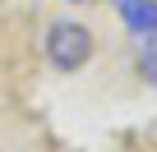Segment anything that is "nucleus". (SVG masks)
<instances>
[{
	"mask_svg": "<svg viewBox=\"0 0 157 152\" xmlns=\"http://www.w3.org/2000/svg\"><path fill=\"white\" fill-rule=\"evenodd\" d=\"M46 55H51L56 69H83L88 55H93L88 28H78V23H56L51 37H46Z\"/></svg>",
	"mask_w": 157,
	"mask_h": 152,
	"instance_id": "f257e3e1",
	"label": "nucleus"
},
{
	"mask_svg": "<svg viewBox=\"0 0 157 152\" xmlns=\"http://www.w3.org/2000/svg\"><path fill=\"white\" fill-rule=\"evenodd\" d=\"M116 9L134 37H157V0H116Z\"/></svg>",
	"mask_w": 157,
	"mask_h": 152,
	"instance_id": "f03ea898",
	"label": "nucleus"
},
{
	"mask_svg": "<svg viewBox=\"0 0 157 152\" xmlns=\"http://www.w3.org/2000/svg\"><path fill=\"white\" fill-rule=\"evenodd\" d=\"M139 42H143V46H139V60L148 65V79L157 83V42H152V37H139Z\"/></svg>",
	"mask_w": 157,
	"mask_h": 152,
	"instance_id": "7ed1b4c3",
	"label": "nucleus"
},
{
	"mask_svg": "<svg viewBox=\"0 0 157 152\" xmlns=\"http://www.w3.org/2000/svg\"><path fill=\"white\" fill-rule=\"evenodd\" d=\"M152 138H157V129H152Z\"/></svg>",
	"mask_w": 157,
	"mask_h": 152,
	"instance_id": "20e7f679",
	"label": "nucleus"
}]
</instances>
